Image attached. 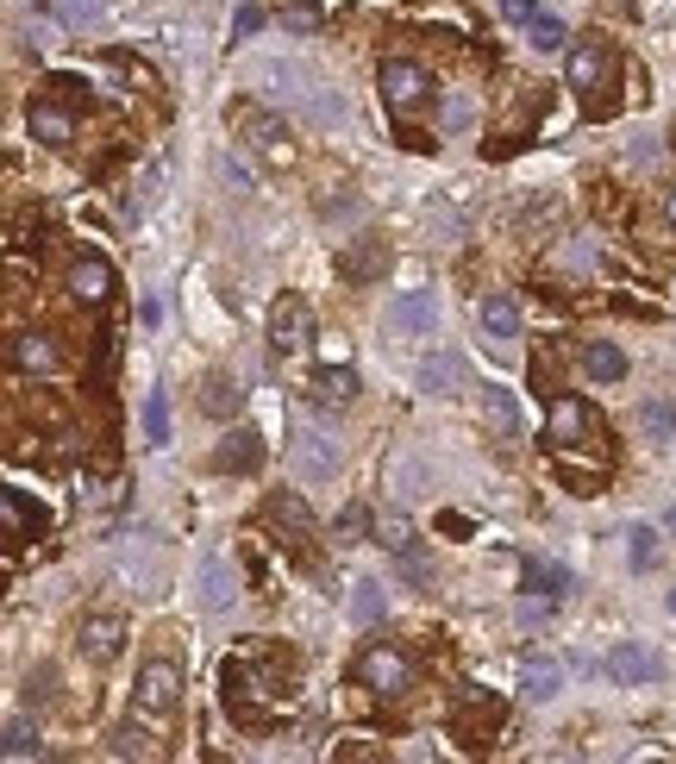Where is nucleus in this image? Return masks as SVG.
<instances>
[{
  "mask_svg": "<svg viewBox=\"0 0 676 764\" xmlns=\"http://www.w3.org/2000/svg\"><path fill=\"white\" fill-rule=\"evenodd\" d=\"M351 395H357V370H351V363H320V377H314V402L345 408Z\"/></svg>",
  "mask_w": 676,
  "mask_h": 764,
  "instance_id": "nucleus-24",
  "label": "nucleus"
},
{
  "mask_svg": "<svg viewBox=\"0 0 676 764\" xmlns=\"http://www.w3.org/2000/svg\"><path fill=\"white\" fill-rule=\"evenodd\" d=\"M351 614H357L364 627H376V620H382V583H376V577H364V583H357V595H351Z\"/></svg>",
  "mask_w": 676,
  "mask_h": 764,
  "instance_id": "nucleus-33",
  "label": "nucleus"
},
{
  "mask_svg": "<svg viewBox=\"0 0 676 764\" xmlns=\"http://www.w3.org/2000/svg\"><path fill=\"white\" fill-rule=\"evenodd\" d=\"M382 320H389L395 332H432V326H439V301H432V288H407V295L389 301Z\"/></svg>",
  "mask_w": 676,
  "mask_h": 764,
  "instance_id": "nucleus-15",
  "label": "nucleus"
},
{
  "mask_svg": "<svg viewBox=\"0 0 676 764\" xmlns=\"http://www.w3.org/2000/svg\"><path fill=\"white\" fill-rule=\"evenodd\" d=\"M557 689H564V670H557L551 658H532V664H526V695H532V702H551Z\"/></svg>",
  "mask_w": 676,
  "mask_h": 764,
  "instance_id": "nucleus-30",
  "label": "nucleus"
},
{
  "mask_svg": "<svg viewBox=\"0 0 676 764\" xmlns=\"http://www.w3.org/2000/svg\"><path fill=\"white\" fill-rule=\"evenodd\" d=\"M664 608H671V614H676V589H671V595H664Z\"/></svg>",
  "mask_w": 676,
  "mask_h": 764,
  "instance_id": "nucleus-47",
  "label": "nucleus"
},
{
  "mask_svg": "<svg viewBox=\"0 0 676 764\" xmlns=\"http://www.w3.org/2000/svg\"><path fill=\"white\" fill-rule=\"evenodd\" d=\"M63 26H100L107 20V0H57Z\"/></svg>",
  "mask_w": 676,
  "mask_h": 764,
  "instance_id": "nucleus-35",
  "label": "nucleus"
},
{
  "mask_svg": "<svg viewBox=\"0 0 676 764\" xmlns=\"http://www.w3.org/2000/svg\"><path fill=\"white\" fill-rule=\"evenodd\" d=\"M595 420H589V408L576 402V395H551V414H545V439L551 452H570V445H582V433H589Z\"/></svg>",
  "mask_w": 676,
  "mask_h": 764,
  "instance_id": "nucleus-9",
  "label": "nucleus"
},
{
  "mask_svg": "<svg viewBox=\"0 0 676 764\" xmlns=\"http://www.w3.org/2000/svg\"><path fill=\"white\" fill-rule=\"evenodd\" d=\"M25 132H32L45 151H70V145H75L70 107H57V101H32V107H25Z\"/></svg>",
  "mask_w": 676,
  "mask_h": 764,
  "instance_id": "nucleus-8",
  "label": "nucleus"
},
{
  "mask_svg": "<svg viewBox=\"0 0 676 764\" xmlns=\"http://www.w3.org/2000/svg\"><path fill=\"white\" fill-rule=\"evenodd\" d=\"M526 38H532V51H564V45H570V26H564L557 13H532V20H526Z\"/></svg>",
  "mask_w": 676,
  "mask_h": 764,
  "instance_id": "nucleus-28",
  "label": "nucleus"
},
{
  "mask_svg": "<svg viewBox=\"0 0 676 764\" xmlns=\"http://www.w3.org/2000/svg\"><path fill=\"white\" fill-rule=\"evenodd\" d=\"M664 213H671V226H676V188H671V201H664Z\"/></svg>",
  "mask_w": 676,
  "mask_h": 764,
  "instance_id": "nucleus-45",
  "label": "nucleus"
},
{
  "mask_svg": "<svg viewBox=\"0 0 676 764\" xmlns=\"http://www.w3.org/2000/svg\"><path fill=\"white\" fill-rule=\"evenodd\" d=\"M639 420H646V439H651V445L676 439V414L664 408V402H646V408H639Z\"/></svg>",
  "mask_w": 676,
  "mask_h": 764,
  "instance_id": "nucleus-34",
  "label": "nucleus"
},
{
  "mask_svg": "<svg viewBox=\"0 0 676 764\" xmlns=\"http://www.w3.org/2000/svg\"><path fill=\"white\" fill-rule=\"evenodd\" d=\"M482 420H489V433H495V439H514V433H520V402H514V389L482 382Z\"/></svg>",
  "mask_w": 676,
  "mask_h": 764,
  "instance_id": "nucleus-21",
  "label": "nucleus"
},
{
  "mask_svg": "<svg viewBox=\"0 0 676 764\" xmlns=\"http://www.w3.org/2000/svg\"><path fill=\"white\" fill-rule=\"evenodd\" d=\"M395 570H401V577H407V583H432V558H426V552H420V539H414V545H407V552H395Z\"/></svg>",
  "mask_w": 676,
  "mask_h": 764,
  "instance_id": "nucleus-38",
  "label": "nucleus"
},
{
  "mask_svg": "<svg viewBox=\"0 0 676 764\" xmlns=\"http://www.w3.org/2000/svg\"><path fill=\"white\" fill-rule=\"evenodd\" d=\"M0 752H7L13 764H20V759H38V752H45V745H38V727H32V720H7V734H0Z\"/></svg>",
  "mask_w": 676,
  "mask_h": 764,
  "instance_id": "nucleus-29",
  "label": "nucleus"
},
{
  "mask_svg": "<svg viewBox=\"0 0 676 764\" xmlns=\"http://www.w3.org/2000/svg\"><path fill=\"white\" fill-rule=\"evenodd\" d=\"M332 270L345 282H382V270H389V245L382 238H357V245H345V251L332 257Z\"/></svg>",
  "mask_w": 676,
  "mask_h": 764,
  "instance_id": "nucleus-12",
  "label": "nucleus"
},
{
  "mask_svg": "<svg viewBox=\"0 0 676 764\" xmlns=\"http://www.w3.org/2000/svg\"><path fill=\"white\" fill-rule=\"evenodd\" d=\"M175 702H182V670H175L170 658H145L138 683H132V708L150 714V720H163V714H175Z\"/></svg>",
  "mask_w": 676,
  "mask_h": 764,
  "instance_id": "nucleus-4",
  "label": "nucleus"
},
{
  "mask_svg": "<svg viewBox=\"0 0 676 764\" xmlns=\"http://www.w3.org/2000/svg\"><path fill=\"white\" fill-rule=\"evenodd\" d=\"M232 32H238V38H257V32H263V7H238V13H232Z\"/></svg>",
  "mask_w": 676,
  "mask_h": 764,
  "instance_id": "nucleus-42",
  "label": "nucleus"
},
{
  "mask_svg": "<svg viewBox=\"0 0 676 764\" xmlns=\"http://www.w3.org/2000/svg\"><path fill=\"white\" fill-rule=\"evenodd\" d=\"M307 338H314V313H307V301H300V295H282V301L270 307V345H275V357H295Z\"/></svg>",
  "mask_w": 676,
  "mask_h": 764,
  "instance_id": "nucleus-6",
  "label": "nucleus"
},
{
  "mask_svg": "<svg viewBox=\"0 0 676 764\" xmlns=\"http://www.w3.org/2000/svg\"><path fill=\"white\" fill-rule=\"evenodd\" d=\"M200 414H207V420H232V414L245 408V389H238V377H220V370H213V377H200Z\"/></svg>",
  "mask_w": 676,
  "mask_h": 764,
  "instance_id": "nucleus-19",
  "label": "nucleus"
},
{
  "mask_svg": "<svg viewBox=\"0 0 676 764\" xmlns=\"http://www.w3.org/2000/svg\"><path fill=\"white\" fill-rule=\"evenodd\" d=\"M376 539H382V545H389V558H395V552L414 545V527H407L401 514H382V520H376Z\"/></svg>",
  "mask_w": 676,
  "mask_h": 764,
  "instance_id": "nucleus-39",
  "label": "nucleus"
},
{
  "mask_svg": "<svg viewBox=\"0 0 676 764\" xmlns=\"http://www.w3.org/2000/svg\"><path fill=\"white\" fill-rule=\"evenodd\" d=\"M564 82H570L576 95H589V88H607V51H601L595 38L570 45V57H564Z\"/></svg>",
  "mask_w": 676,
  "mask_h": 764,
  "instance_id": "nucleus-14",
  "label": "nucleus"
},
{
  "mask_svg": "<svg viewBox=\"0 0 676 764\" xmlns=\"http://www.w3.org/2000/svg\"><path fill=\"white\" fill-rule=\"evenodd\" d=\"M364 533H370V508H364V502H351V508L339 514V527H332V539H339V545H357Z\"/></svg>",
  "mask_w": 676,
  "mask_h": 764,
  "instance_id": "nucleus-36",
  "label": "nucleus"
},
{
  "mask_svg": "<svg viewBox=\"0 0 676 764\" xmlns=\"http://www.w3.org/2000/svg\"><path fill=\"white\" fill-rule=\"evenodd\" d=\"M532 13H539V7H532V0H501V20H514V26H526V20H532Z\"/></svg>",
  "mask_w": 676,
  "mask_h": 764,
  "instance_id": "nucleus-43",
  "label": "nucleus"
},
{
  "mask_svg": "<svg viewBox=\"0 0 676 764\" xmlns=\"http://www.w3.org/2000/svg\"><path fill=\"white\" fill-rule=\"evenodd\" d=\"M0 527H7L13 545H20V539H32L38 527H45V514L25 502V489H0Z\"/></svg>",
  "mask_w": 676,
  "mask_h": 764,
  "instance_id": "nucleus-22",
  "label": "nucleus"
},
{
  "mask_svg": "<svg viewBox=\"0 0 676 764\" xmlns=\"http://www.w3.org/2000/svg\"><path fill=\"white\" fill-rule=\"evenodd\" d=\"M138 427H145V445H170V395H163V389H150L145 395Z\"/></svg>",
  "mask_w": 676,
  "mask_h": 764,
  "instance_id": "nucleus-27",
  "label": "nucleus"
},
{
  "mask_svg": "<svg viewBox=\"0 0 676 764\" xmlns=\"http://www.w3.org/2000/svg\"><path fill=\"white\" fill-rule=\"evenodd\" d=\"M232 126L245 138V151H257L270 170H295V138H288V120H275L270 107L238 101L232 107Z\"/></svg>",
  "mask_w": 676,
  "mask_h": 764,
  "instance_id": "nucleus-1",
  "label": "nucleus"
},
{
  "mask_svg": "<svg viewBox=\"0 0 676 764\" xmlns=\"http://www.w3.org/2000/svg\"><path fill=\"white\" fill-rule=\"evenodd\" d=\"M345 338H320V363H345Z\"/></svg>",
  "mask_w": 676,
  "mask_h": 764,
  "instance_id": "nucleus-44",
  "label": "nucleus"
},
{
  "mask_svg": "<svg viewBox=\"0 0 676 764\" xmlns=\"http://www.w3.org/2000/svg\"><path fill=\"white\" fill-rule=\"evenodd\" d=\"M75 645H82V658L113 664L120 658V645H125V620L120 614H88V620L75 627Z\"/></svg>",
  "mask_w": 676,
  "mask_h": 764,
  "instance_id": "nucleus-7",
  "label": "nucleus"
},
{
  "mask_svg": "<svg viewBox=\"0 0 676 764\" xmlns=\"http://www.w3.org/2000/svg\"><path fill=\"white\" fill-rule=\"evenodd\" d=\"M7 357H13V370L20 377H50L63 357H57V345H50V332H32V326H20L13 338H7Z\"/></svg>",
  "mask_w": 676,
  "mask_h": 764,
  "instance_id": "nucleus-10",
  "label": "nucleus"
},
{
  "mask_svg": "<svg viewBox=\"0 0 676 764\" xmlns=\"http://www.w3.org/2000/svg\"><path fill=\"white\" fill-rule=\"evenodd\" d=\"M263 520H275L288 539H314V514L300 502L295 489H282V495H263Z\"/></svg>",
  "mask_w": 676,
  "mask_h": 764,
  "instance_id": "nucleus-20",
  "label": "nucleus"
},
{
  "mask_svg": "<svg viewBox=\"0 0 676 764\" xmlns=\"http://www.w3.org/2000/svg\"><path fill=\"white\" fill-rule=\"evenodd\" d=\"M582 377L589 382H620L626 377V352L620 345H607V338H589V345H582Z\"/></svg>",
  "mask_w": 676,
  "mask_h": 764,
  "instance_id": "nucleus-23",
  "label": "nucleus"
},
{
  "mask_svg": "<svg viewBox=\"0 0 676 764\" xmlns=\"http://www.w3.org/2000/svg\"><path fill=\"white\" fill-rule=\"evenodd\" d=\"M464 377H470V370H464V357H426V370H420V389L426 395H457V389H464Z\"/></svg>",
  "mask_w": 676,
  "mask_h": 764,
  "instance_id": "nucleus-25",
  "label": "nucleus"
},
{
  "mask_svg": "<svg viewBox=\"0 0 676 764\" xmlns=\"http://www.w3.org/2000/svg\"><path fill=\"white\" fill-rule=\"evenodd\" d=\"M113 295V263L107 257H75L70 263V301L75 307H107Z\"/></svg>",
  "mask_w": 676,
  "mask_h": 764,
  "instance_id": "nucleus-11",
  "label": "nucleus"
},
{
  "mask_svg": "<svg viewBox=\"0 0 676 764\" xmlns=\"http://www.w3.org/2000/svg\"><path fill=\"white\" fill-rule=\"evenodd\" d=\"M526 589H532V595H570L576 583L557 558H526Z\"/></svg>",
  "mask_w": 676,
  "mask_h": 764,
  "instance_id": "nucleus-26",
  "label": "nucleus"
},
{
  "mask_svg": "<svg viewBox=\"0 0 676 764\" xmlns=\"http://www.w3.org/2000/svg\"><path fill=\"white\" fill-rule=\"evenodd\" d=\"M551 602H557V595H520V608H514V614H520V627H545Z\"/></svg>",
  "mask_w": 676,
  "mask_h": 764,
  "instance_id": "nucleus-41",
  "label": "nucleus"
},
{
  "mask_svg": "<svg viewBox=\"0 0 676 764\" xmlns=\"http://www.w3.org/2000/svg\"><path fill=\"white\" fill-rule=\"evenodd\" d=\"M263 464V433L257 427H232V433L220 439V452H213V470H238V477H250Z\"/></svg>",
  "mask_w": 676,
  "mask_h": 764,
  "instance_id": "nucleus-16",
  "label": "nucleus"
},
{
  "mask_svg": "<svg viewBox=\"0 0 676 764\" xmlns=\"http://www.w3.org/2000/svg\"><path fill=\"white\" fill-rule=\"evenodd\" d=\"M200 602H207L213 614H220L225 602H232V583H225V564H220V558L200 564Z\"/></svg>",
  "mask_w": 676,
  "mask_h": 764,
  "instance_id": "nucleus-31",
  "label": "nucleus"
},
{
  "mask_svg": "<svg viewBox=\"0 0 676 764\" xmlns=\"http://www.w3.org/2000/svg\"><path fill=\"white\" fill-rule=\"evenodd\" d=\"M376 88H382V101L395 107V113H414L432 95V76H426L420 63H407V57H382L376 63Z\"/></svg>",
  "mask_w": 676,
  "mask_h": 764,
  "instance_id": "nucleus-5",
  "label": "nucleus"
},
{
  "mask_svg": "<svg viewBox=\"0 0 676 764\" xmlns=\"http://www.w3.org/2000/svg\"><path fill=\"white\" fill-rule=\"evenodd\" d=\"M295 464H300V477L325 483V477L339 470V445H332L325 433H314V427H300V433H295Z\"/></svg>",
  "mask_w": 676,
  "mask_h": 764,
  "instance_id": "nucleus-17",
  "label": "nucleus"
},
{
  "mask_svg": "<svg viewBox=\"0 0 676 764\" xmlns=\"http://www.w3.org/2000/svg\"><path fill=\"white\" fill-rule=\"evenodd\" d=\"M357 683L370 689V695H382V702H401L414 689V664L401 658L395 645H364L357 652Z\"/></svg>",
  "mask_w": 676,
  "mask_h": 764,
  "instance_id": "nucleus-2",
  "label": "nucleus"
},
{
  "mask_svg": "<svg viewBox=\"0 0 676 764\" xmlns=\"http://www.w3.org/2000/svg\"><path fill=\"white\" fill-rule=\"evenodd\" d=\"M220 683H225V708L238 714V720H250V727H257V702H275V695H282L275 677H263L250 658H225Z\"/></svg>",
  "mask_w": 676,
  "mask_h": 764,
  "instance_id": "nucleus-3",
  "label": "nucleus"
},
{
  "mask_svg": "<svg viewBox=\"0 0 676 764\" xmlns=\"http://www.w3.org/2000/svg\"><path fill=\"white\" fill-rule=\"evenodd\" d=\"M113 759H157V745H150V734H138V727L125 720L120 734H113Z\"/></svg>",
  "mask_w": 676,
  "mask_h": 764,
  "instance_id": "nucleus-37",
  "label": "nucleus"
},
{
  "mask_svg": "<svg viewBox=\"0 0 676 764\" xmlns=\"http://www.w3.org/2000/svg\"><path fill=\"white\" fill-rule=\"evenodd\" d=\"M607 677H614V683H657V677H664V658H657V652H651V645H614V652H607Z\"/></svg>",
  "mask_w": 676,
  "mask_h": 764,
  "instance_id": "nucleus-13",
  "label": "nucleus"
},
{
  "mask_svg": "<svg viewBox=\"0 0 676 764\" xmlns=\"http://www.w3.org/2000/svg\"><path fill=\"white\" fill-rule=\"evenodd\" d=\"M626 558H632V570H651L657 564V527H632L626 533Z\"/></svg>",
  "mask_w": 676,
  "mask_h": 764,
  "instance_id": "nucleus-32",
  "label": "nucleus"
},
{
  "mask_svg": "<svg viewBox=\"0 0 676 764\" xmlns=\"http://www.w3.org/2000/svg\"><path fill=\"white\" fill-rule=\"evenodd\" d=\"M664 527H671V533H676V508H671V514H664Z\"/></svg>",
  "mask_w": 676,
  "mask_h": 764,
  "instance_id": "nucleus-46",
  "label": "nucleus"
},
{
  "mask_svg": "<svg viewBox=\"0 0 676 764\" xmlns=\"http://www.w3.org/2000/svg\"><path fill=\"white\" fill-rule=\"evenodd\" d=\"M476 320H482V332H489L495 352H507V345L520 338V307H514V295H489V301L476 307Z\"/></svg>",
  "mask_w": 676,
  "mask_h": 764,
  "instance_id": "nucleus-18",
  "label": "nucleus"
},
{
  "mask_svg": "<svg viewBox=\"0 0 676 764\" xmlns=\"http://www.w3.org/2000/svg\"><path fill=\"white\" fill-rule=\"evenodd\" d=\"M282 26H295V32H320L325 20H320V7H307V0H288V7H282Z\"/></svg>",
  "mask_w": 676,
  "mask_h": 764,
  "instance_id": "nucleus-40",
  "label": "nucleus"
}]
</instances>
